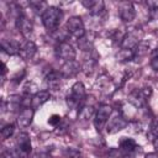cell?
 <instances>
[{
	"label": "cell",
	"mask_w": 158,
	"mask_h": 158,
	"mask_svg": "<svg viewBox=\"0 0 158 158\" xmlns=\"http://www.w3.org/2000/svg\"><path fill=\"white\" fill-rule=\"evenodd\" d=\"M151 57H152V58L158 57V48H156V49H153V51L151 52Z\"/></svg>",
	"instance_id": "cell-33"
},
{
	"label": "cell",
	"mask_w": 158,
	"mask_h": 158,
	"mask_svg": "<svg viewBox=\"0 0 158 158\" xmlns=\"http://www.w3.org/2000/svg\"><path fill=\"white\" fill-rule=\"evenodd\" d=\"M30 6H31L37 14H41V16H42V14L47 10L46 2H42V1H31V2H30Z\"/></svg>",
	"instance_id": "cell-23"
},
{
	"label": "cell",
	"mask_w": 158,
	"mask_h": 158,
	"mask_svg": "<svg viewBox=\"0 0 158 158\" xmlns=\"http://www.w3.org/2000/svg\"><path fill=\"white\" fill-rule=\"evenodd\" d=\"M1 48L4 52H6L10 56L19 54V52H20V46L16 42H14L11 40H6V38L1 40Z\"/></svg>",
	"instance_id": "cell-18"
},
{
	"label": "cell",
	"mask_w": 158,
	"mask_h": 158,
	"mask_svg": "<svg viewBox=\"0 0 158 158\" xmlns=\"http://www.w3.org/2000/svg\"><path fill=\"white\" fill-rule=\"evenodd\" d=\"M118 16L123 22L133 21L136 17V10H135V6L132 5V2H128V1L121 2L118 6Z\"/></svg>",
	"instance_id": "cell-9"
},
{
	"label": "cell",
	"mask_w": 158,
	"mask_h": 158,
	"mask_svg": "<svg viewBox=\"0 0 158 158\" xmlns=\"http://www.w3.org/2000/svg\"><path fill=\"white\" fill-rule=\"evenodd\" d=\"M144 158H158V154L157 153H147Z\"/></svg>",
	"instance_id": "cell-32"
},
{
	"label": "cell",
	"mask_w": 158,
	"mask_h": 158,
	"mask_svg": "<svg viewBox=\"0 0 158 158\" xmlns=\"http://www.w3.org/2000/svg\"><path fill=\"white\" fill-rule=\"evenodd\" d=\"M56 56L58 58H62L64 62L75 60V49L69 42L60 41L56 47Z\"/></svg>",
	"instance_id": "cell-7"
},
{
	"label": "cell",
	"mask_w": 158,
	"mask_h": 158,
	"mask_svg": "<svg viewBox=\"0 0 158 158\" xmlns=\"http://www.w3.org/2000/svg\"><path fill=\"white\" fill-rule=\"evenodd\" d=\"M14 131H15V126H14L12 123H9V125L4 126V127L1 128V138H2V139L10 138V137L12 136Z\"/></svg>",
	"instance_id": "cell-24"
},
{
	"label": "cell",
	"mask_w": 158,
	"mask_h": 158,
	"mask_svg": "<svg viewBox=\"0 0 158 158\" xmlns=\"http://www.w3.org/2000/svg\"><path fill=\"white\" fill-rule=\"evenodd\" d=\"M65 28H67V32L70 36L75 37L77 40H79L83 36H85V27H84L83 20L79 16H72V17H69L67 20Z\"/></svg>",
	"instance_id": "cell-5"
},
{
	"label": "cell",
	"mask_w": 158,
	"mask_h": 158,
	"mask_svg": "<svg viewBox=\"0 0 158 158\" xmlns=\"http://www.w3.org/2000/svg\"><path fill=\"white\" fill-rule=\"evenodd\" d=\"M152 94L151 88H142V89H136L128 94V101L135 106V107H143L146 105V100L148 96Z\"/></svg>",
	"instance_id": "cell-6"
},
{
	"label": "cell",
	"mask_w": 158,
	"mask_h": 158,
	"mask_svg": "<svg viewBox=\"0 0 158 158\" xmlns=\"http://www.w3.org/2000/svg\"><path fill=\"white\" fill-rule=\"evenodd\" d=\"M118 60H130L133 58V51H128V49H121L117 54Z\"/></svg>",
	"instance_id": "cell-26"
},
{
	"label": "cell",
	"mask_w": 158,
	"mask_h": 158,
	"mask_svg": "<svg viewBox=\"0 0 158 158\" xmlns=\"http://www.w3.org/2000/svg\"><path fill=\"white\" fill-rule=\"evenodd\" d=\"M94 114V107L91 105H84L79 109V112H78V118L80 121H86L89 120Z\"/></svg>",
	"instance_id": "cell-19"
},
{
	"label": "cell",
	"mask_w": 158,
	"mask_h": 158,
	"mask_svg": "<svg viewBox=\"0 0 158 158\" xmlns=\"http://www.w3.org/2000/svg\"><path fill=\"white\" fill-rule=\"evenodd\" d=\"M151 67H152L156 72H158V57L151 59Z\"/></svg>",
	"instance_id": "cell-31"
},
{
	"label": "cell",
	"mask_w": 158,
	"mask_h": 158,
	"mask_svg": "<svg viewBox=\"0 0 158 158\" xmlns=\"http://www.w3.org/2000/svg\"><path fill=\"white\" fill-rule=\"evenodd\" d=\"M49 98H51V94H49V91H47V90H40V91L35 93V94L32 95L31 107L36 110L37 107H40V106H42L44 102H47V101L49 100Z\"/></svg>",
	"instance_id": "cell-16"
},
{
	"label": "cell",
	"mask_w": 158,
	"mask_h": 158,
	"mask_svg": "<svg viewBox=\"0 0 158 158\" xmlns=\"http://www.w3.org/2000/svg\"><path fill=\"white\" fill-rule=\"evenodd\" d=\"M111 114H112V109L110 105L102 104L98 107V110L95 111V115H94V125L99 132L107 125Z\"/></svg>",
	"instance_id": "cell-3"
},
{
	"label": "cell",
	"mask_w": 158,
	"mask_h": 158,
	"mask_svg": "<svg viewBox=\"0 0 158 158\" xmlns=\"http://www.w3.org/2000/svg\"><path fill=\"white\" fill-rule=\"evenodd\" d=\"M95 64H96V59L90 57V58L85 59V62H84V64H83V70H84L86 74H89V73H91V72H93V69H94Z\"/></svg>",
	"instance_id": "cell-25"
},
{
	"label": "cell",
	"mask_w": 158,
	"mask_h": 158,
	"mask_svg": "<svg viewBox=\"0 0 158 158\" xmlns=\"http://www.w3.org/2000/svg\"><path fill=\"white\" fill-rule=\"evenodd\" d=\"M126 126H127V121L123 118V116L117 114L112 118L109 120V122L106 125V130H107L109 133H116V132L123 130Z\"/></svg>",
	"instance_id": "cell-10"
},
{
	"label": "cell",
	"mask_w": 158,
	"mask_h": 158,
	"mask_svg": "<svg viewBox=\"0 0 158 158\" xmlns=\"http://www.w3.org/2000/svg\"><path fill=\"white\" fill-rule=\"evenodd\" d=\"M78 46L81 51H88V52L91 51V48H93V43H91V41H89V38L86 36H83L81 38L78 40Z\"/></svg>",
	"instance_id": "cell-21"
},
{
	"label": "cell",
	"mask_w": 158,
	"mask_h": 158,
	"mask_svg": "<svg viewBox=\"0 0 158 158\" xmlns=\"http://www.w3.org/2000/svg\"><path fill=\"white\" fill-rule=\"evenodd\" d=\"M32 152L31 139L27 133H20L16 138V146L14 149V154L16 158H28Z\"/></svg>",
	"instance_id": "cell-2"
},
{
	"label": "cell",
	"mask_w": 158,
	"mask_h": 158,
	"mask_svg": "<svg viewBox=\"0 0 158 158\" xmlns=\"http://www.w3.org/2000/svg\"><path fill=\"white\" fill-rule=\"evenodd\" d=\"M83 5L89 10V12L94 16H100L105 12V4L101 0H85L83 1Z\"/></svg>",
	"instance_id": "cell-14"
},
{
	"label": "cell",
	"mask_w": 158,
	"mask_h": 158,
	"mask_svg": "<svg viewBox=\"0 0 158 158\" xmlns=\"http://www.w3.org/2000/svg\"><path fill=\"white\" fill-rule=\"evenodd\" d=\"M64 154L67 158H80V152L75 148H67Z\"/></svg>",
	"instance_id": "cell-27"
},
{
	"label": "cell",
	"mask_w": 158,
	"mask_h": 158,
	"mask_svg": "<svg viewBox=\"0 0 158 158\" xmlns=\"http://www.w3.org/2000/svg\"><path fill=\"white\" fill-rule=\"evenodd\" d=\"M120 148H121L122 152L130 153V152H132V151H135L137 148V144L132 138H123L120 142Z\"/></svg>",
	"instance_id": "cell-20"
},
{
	"label": "cell",
	"mask_w": 158,
	"mask_h": 158,
	"mask_svg": "<svg viewBox=\"0 0 158 158\" xmlns=\"http://www.w3.org/2000/svg\"><path fill=\"white\" fill-rule=\"evenodd\" d=\"M152 142H153V144H154L156 149H158V137H157V138H154V139H152Z\"/></svg>",
	"instance_id": "cell-34"
},
{
	"label": "cell",
	"mask_w": 158,
	"mask_h": 158,
	"mask_svg": "<svg viewBox=\"0 0 158 158\" xmlns=\"http://www.w3.org/2000/svg\"><path fill=\"white\" fill-rule=\"evenodd\" d=\"M138 44H139V38L135 32L126 33L120 42L121 49H128V51H133Z\"/></svg>",
	"instance_id": "cell-13"
},
{
	"label": "cell",
	"mask_w": 158,
	"mask_h": 158,
	"mask_svg": "<svg viewBox=\"0 0 158 158\" xmlns=\"http://www.w3.org/2000/svg\"><path fill=\"white\" fill-rule=\"evenodd\" d=\"M60 122H62V117L59 115H52L48 118V123L52 125V126H58Z\"/></svg>",
	"instance_id": "cell-29"
},
{
	"label": "cell",
	"mask_w": 158,
	"mask_h": 158,
	"mask_svg": "<svg viewBox=\"0 0 158 158\" xmlns=\"http://www.w3.org/2000/svg\"><path fill=\"white\" fill-rule=\"evenodd\" d=\"M148 49H149L148 46L139 43V44L133 49V58H139V57L146 56V54L148 53Z\"/></svg>",
	"instance_id": "cell-22"
},
{
	"label": "cell",
	"mask_w": 158,
	"mask_h": 158,
	"mask_svg": "<svg viewBox=\"0 0 158 158\" xmlns=\"http://www.w3.org/2000/svg\"><path fill=\"white\" fill-rule=\"evenodd\" d=\"M62 16H63V14H62L60 9H58L56 6H48L47 10L42 14L41 19H42V23L46 27V30L48 32H54L60 23Z\"/></svg>",
	"instance_id": "cell-1"
},
{
	"label": "cell",
	"mask_w": 158,
	"mask_h": 158,
	"mask_svg": "<svg viewBox=\"0 0 158 158\" xmlns=\"http://www.w3.org/2000/svg\"><path fill=\"white\" fill-rule=\"evenodd\" d=\"M149 135L153 137L152 139H154V138L158 137V121H157V120L152 121L151 127H149Z\"/></svg>",
	"instance_id": "cell-28"
},
{
	"label": "cell",
	"mask_w": 158,
	"mask_h": 158,
	"mask_svg": "<svg viewBox=\"0 0 158 158\" xmlns=\"http://www.w3.org/2000/svg\"><path fill=\"white\" fill-rule=\"evenodd\" d=\"M60 78H62L60 72L51 70V72L48 73V75L46 77V81H47L48 88L57 90V89L59 88V85H60Z\"/></svg>",
	"instance_id": "cell-17"
},
{
	"label": "cell",
	"mask_w": 158,
	"mask_h": 158,
	"mask_svg": "<svg viewBox=\"0 0 158 158\" xmlns=\"http://www.w3.org/2000/svg\"><path fill=\"white\" fill-rule=\"evenodd\" d=\"M79 70H80L79 63H78L77 60H70V62H65V63L62 65V68H60L59 72H60L62 77H64V78H70V77L77 75V74L79 73Z\"/></svg>",
	"instance_id": "cell-15"
},
{
	"label": "cell",
	"mask_w": 158,
	"mask_h": 158,
	"mask_svg": "<svg viewBox=\"0 0 158 158\" xmlns=\"http://www.w3.org/2000/svg\"><path fill=\"white\" fill-rule=\"evenodd\" d=\"M33 115H35V109H32L31 106L28 107H23L19 116H17V125L20 127H28L31 123H32V120H33Z\"/></svg>",
	"instance_id": "cell-12"
},
{
	"label": "cell",
	"mask_w": 158,
	"mask_h": 158,
	"mask_svg": "<svg viewBox=\"0 0 158 158\" xmlns=\"http://www.w3.org/2000/svg\"><path fill=\"white\" fill-rule=\"evenodd\" d=\"M0 158H16V157H15L14 152H10V151H4V152L1 153V157H0Z\"/></svg>",
	"instance_id": "cell-30"
},
{
	"label": "cell",
	"mask_w": 158,
	"mask_h": 158,
	"mask_svg": "<svg viewBox=\"0 0 158 158\" xmlns=\"http://www.w3.org/2000/svg\"><path fill=\"white\" fill-rule=\"evenodd\" d=\"M37 52V46L35 44L33 41H30V40H26L22 44H20V52H19V56L27 60V59H31Z\"/></svg>",
	"instance_id": "cell-11"
},
{
	"label": "cell",
	"mask_w": 158,
	"mask_h": 158,
	"mask_svg": "<svg viewBox=\"0 0 158 158\" xmlns=\"http://www.w3.org/2000/svg\"><path fill=\"white\" fill-rule=\"evenodd\" d=\"M86 98V93H85V88L83 85L81 81H77L73 84L72 90H70V95L67 99V102L70 107H77L79 106V104H81Z\"/></svg>",
	"instance_id": "cell-4"
},
{
	"label": "cell",
	"mask_w": 158,
	"mask_h": 158,
	"mask_svg": "<svg viewBox=\"0 0 158 158\" xmlns=\"http://www.w3.org/2000/svg\"><path fill=\"white\" fill-rule=\"evenodd\" d=\"M16 27L17 30L21 32V35L25 37V38H30L32 32H33V25L32 22L28 20V17L26 15H23L22 12L16 16Z\"/></svg>",
	"instance_id": "cell-8"
}]
</instances>
